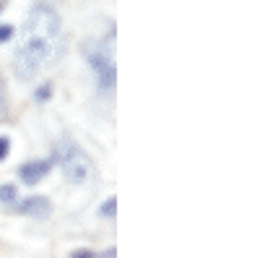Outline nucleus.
Wrapping results in <instances>:
<instances>
[{
  "instance_id": "f257e3e1",
  "label": "nucleus",
  "mask_w": 260,
  "mask_h": 258,
  "mask_svg": "<svg viewBox=\"0 0 260 258\" xmlns=\"http://www.w3.org/2000/svg\"><path fill=\"white\" fill-rule=\"evenodd\" d=\"M60 55V45L57 39H42V37H26L24 45H21L13 55V71L21 81L34 78L42 66L50 60H55Z\"/></svg>"
},
{
  "instance_id": "f03ea898",
  "label": "nucleus",
  "mask_w": 260,
  "mask_h": 258,
  "mask_svg": "<svg viewBox=\"0 0 260 258\" xmlns=\"http://www.w3.org/2000/svg\"><path fill=\"white\" fill-rule=\"evenodd\" d=\"M26 37H42V39H57L60 34V16L52 6L47 3H37L31 6L26 24H24Z\"/></svg>"
},
{
  "instance_id": "7ed1b4c3",
  "label": "nucleus",
  "mask_w": 260,
  "mask_h": 258,
  "mask_svg": "<svg viewBox=\"0 0 260 258\" xmlns=\"http://www.w3.org/2000/svg\"><path fill=\"white\" fill-rule=\"evenodd\" d=\"M60 162H62V172H65V178H68L71 183H83V180H89L91 175V159L86 157L83 149H78L76 144H68V146H62L60 149Z\"/></svg>"
},
{
  "instance_id": "20e7f679",
  "label": "nucleus",
  "mask_w": 260,
  "mask_h": 258,
  "mask_svg": "<svg viewBox=\"0 0 260 258\" xmlns=\"http://www.w3.org/2000/svg\"><path fill=\"white\" fill-rule=\"evenodd\" d=\"M86 58H89V66L94 68V73L99 78L102 92H112L115 89V81H117V68H115L112 55L91 42V45H86Z\"/></svg>"
},
{
  "instance_id": "39448f33",
  "label": "nucleus",
  "mask_w": 260,
  "mask_h": 258,
  "mask_svg": "<svg viewBox=\"0 0 260 258\" xmlns=\"http://www.w3.org/2000/svg\"><path fill=\"white\" fill-rule=\"evenodd\" d=\"M50 172V162H29V164H21L18 167V178L24 180L26 185H34L39 183Z\"/></svg>"
},
{
  "instance_id": "423d86ee",
  "label": "nucleus",
  "mask_w": 260,
  "mask_h": 258,
  "mask_svg": "<svg viewBox=\"0 0 260 258\" xmlns=\"http://www.w3.org/2000/svg\"><path fill=\"white\" fill-rule=\"evenodd\" d=\"M18 211L29 214V217H47L50 214V201L42 198V196H31V198H26L24 204L18 206Z\"/></svg>"
},
{
  "instance_id": "0eeeda50",
  "label": "nucleus",
  "mask_w": 260,
  "mask_h": 258,
  "mask_svg": "<svg viewBox=\"0 0 260 258\" xmlns=\"http://www.w3.org/2000/svg\"><path fill=\"white\" fill-rule=\"evenodd\" d=\"M115 209H117V198L112 196L110 201H104V206H102V217H115Z\"/></svg>"
},
{
  "instance_id": "6e6552de",
  "label": "nucleus",
  "mask_w": 260,
  "mask_h": 258,
  "mask_svg": "<svg viewBox=\"0 0 260 258\" xmlns=\"http://www.w3.org/2000/svg\"><path fill=\"white\" fill-rule=\"evenodd\" d=\"M16 198V188L13 185H0V201H13Z\"/></svg>"
},
{
  "instance_id": "1a4fd4ad",
  "label": "nucleus",
  "mask_w": 260,
  "mask_h": 258,
  "mask_svg": "<svg viewBox=\"0 0 260 258\" xmlns=\"http://www.w3.org/2000/svg\"><path fill=\"white\" fill-rule=\"evenodd\" d=\"M8 152H11V141H8V136H0V162L8 157Z\"/></svg>"
},
{
  "instance_id": "9d476101",
  "label": "nucleus",
  "mask_w": 260,
  "mask_h": 258,
  "mask_svg": "<svg viewBox=\"0 0 260 258\" xmlns=\"http://www.w3.org/2000/svg\"><path fill=\"white\" fill-rule=\"evenodd\" d=\"M50 94H52L50 83H45V86H39V89H37V99H39V102H42V99H50Z\"/></svg>"
},
{
  "instance_id": "9b49d317",
  "label": "nucleus",
  "mask_w": 260,
  "mask_h": 258,
  "mask_svg": "<svg viewBox=\"0 0 260 258\" xmlns=\"http://www.w3.org/2000/svg\"><path fill=\"white\" fill-rule=\"evenodd\" d=\"M11 37H13V26L3 24V26H0V42H8Z\"/></svg>"
},
{
  "instance_id": "f8f14e48",
  "label": "nucleus",
  "mask_w": 260,
  "mask_h": 258,
  "mask_svg": "<svg viewBox=\"0 0 260 258\" xmlns=\"http://www.w3.org/2000/svg\"><path fill=\"white\" fill-rule=\"evenodd\" d=\"M71 258H96V253H91V250H76V253H71Z\"/></svg>"
},
{
  "instance_id": "ddd939ff",
  "label": "nucleus",
  "mask_w": 260,
  "mask_h": 258,
  "mask_svg": "<svg viewBox=\"0 0 260 258\" xmlns=\"http://www.w3.org/2000/svg\"><path fill=\"white\" fill-rule=\"evenodd\" d=\"M0 107H3V76H0Z\"/></svg>"
},
{
  "instance_id": "4468645a",
  "label": "nucleus",
  "mask_w": 260,
  "mask_h": 258,
  "mask_svg": "<svg viewBox=\"0 0 260 258\" xmlns=\"http://www.w3.org/2000/svg\"><path fill=\"white\" fill-rule=\"evenodd\" d=\"M0 11H3V3H0Z\"/></svg>"
}]
</instances>
